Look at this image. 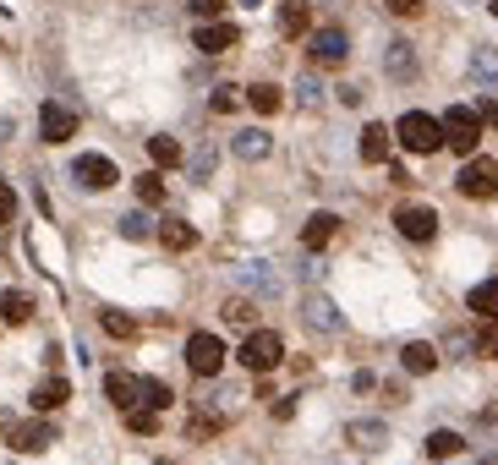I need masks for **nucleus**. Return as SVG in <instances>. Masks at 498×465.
<instances>
[{"instance_id": "nucleus-25", "label": "nucleus", "mask_w": 498, "mask_h": 465, "mask_svg": "<svg viewBox=\"0 0 498 465\" xmlns=\"http://www.w3.org/2000/svg\"><path fill=\"white\" fill-rule=\"evenodd\" d=\"M346 438H351L356 449H384L389 427H384V422H351V427H346Z\"/></svg>"}, {"instance_id": "nucleus-37", "label": "nucleus", "mask_w": 498, "mask_h": 465, "mask_svg": "<svg viewBox=\"0 0 498 465\" xmlns=\"http://www.w3.org/2000/svg\"><path fill=\"white\" fill-rule=\"evenodd\" d=\"M236 105H241V88H230V82H220V88H214V99H208L214 115H230Z\"/></svg>"}, {"instance_id": "nucleus-9", "label": "nucleus", "mask_w": 498, "mask_h": 465, "mask_svg": "<svg viewBox=\"0 0 498 465\" xmlns=\"http://www.w3.org/2000/svg\"><path fill=\"white\" fill-rule=\"evenodd\" d=\"M6 438H12V449H17V454H44L50 444H60V432H55V422H44V416H39V422H17V427L6 432Z\"/></svg>"}, {"instance_id": "nucleus-27", "label": "nucleus", "mask_w": 498, "mask_h": 465, "mask_svg": "<svg viewBox=\"0 0 498 465\" xmlns=\"http://www.w3.org/2000/svg\"><path fill=\"white\" fill-rule=\"evenodd\" d=\"M471 77H477L487 93H498V50H487V44H482V50L471 55Z\"/></svg>"}, {"instance_id": "nucleus-45", "label": "nucleus", "mask_w": 498, "mask_h": 465, "mask_svg": "<svg viewBox=\"0 0 498 465\" xmlns=\"http://www.w3.org/2000/svg\"><path fill=\"white\" fill-rule=\"evenodd\" d=\"M482 465H498V454H482Z\"/></svg>"}, {"instance_id": "nucleus-36", "label": "nucleus", "mask_w": 498, "mask_h": 465, "mask_svg": "<svg viewBox=\"0 0 498 465\" xmlns=\"http://www.w3.org/2000/svg\"><path fill=\"white\" fill-rule=\"evenodd\" d=\"M477 356L498 361V318H482V329H477Z\"/></svg>"}, {"instance_id": "nucleus-15", "label": "nucleus", "mask_w": 498, "mask_h": 465, "mask_svg": "<svg viewBox=\"0 0 498 465\" xmlns=\"http://www.w3.org/2000/svg\"><path fill=\"white\" fill-rule=\"evenodd\" d=\"M313 27V6L307 0H279V39H307Z\"/></svg>"}, {"instance_id": "nucleus-8", "label": "nucleus", "mask_w": 498, "mask_h": 465, "mask_svg": "<svg viewBox=\"0 0 498 465\" xmlns=\"http://www.w3.org/2000/svg\"><path fill=\"white\" fill-rule=\"evenodd\" d=\"M394 230L406 236V241H432V236H439V208H427V203H400V208H394Z\"/></svg>"}, {"instance_id": "nucleus-34", "label": "nucleus", "mask_w": 498, "mask_h": 465, "mask_svg": "<svg viewBox=\"0 0 498 465\" xmlns=\"http://www.w3.org/2000/svg\"><path fill=\"white\" fill-rule=\"evenodd\" d=\"M127 427L137 432V438H153V432H160V411H148V406H132V411H127Z\"/></svg>"}, {"instance_id": "nucleus-5", "label": "nucleus", "mask_w": 498, "mask_h": 465, "mask_svg": "<svg viewBox=\"0 0 498 465\" xmlns=\"http://www.w3.org/2000/svg\"><path fill=\"white\" fill-rule=\"evenodd\" d=\"M186 367H192L198 378H220V372H225V339L208 334V329L186 334Z\"/></svg>"}, {"instance_id": "nucleus-31", "label": "nucleus", "mask_w": 498, "mask_h": 465, "mask_svg": "<svg viewBox=\"0 0 498 465\" xmlns=\"http://www.w3.org/2000/svg\"><path fill=\"white\" fill-rule=\"evenodd\" d=\"M225 432V416L220 411H198L192 422H186V438H220Z\"/></svg>"}, {"instance_id": "nucleus-29", "label": "nucleus", "mask_w": 498, "mask_h": 465, "mask_svg": "<svg viewBox=\"0 0 498 465\" xmlns=\"http://www.w3.org/2000/svg\"><path fill=\"white\" fill-rule=\"evenodd\" d=\"M246 105H253L258 115H274L279 105H285V93H279L274 82H253V88H246Z\"/></svg>"}, {"instance_id": "nucleus-32", "label": "nucleus", "mask_w": 498, "mask_h": 465, "mask_svg": "<svg viewBox=\"0 0 498 465\" xmlns=\"http://www.w3.org/2000/svg\"><path fill=\"white\" fill-rule=\"evenodd\" d=\"M307 323H313V329H339V313H334V301H323V296H313V301H307Z\"/></svg>"}, {"instance_id": "nucleus-39", "label": "nucleus", "mask_w": 498, "mask_h": 465, "mask_svg": "<svg viewBox=\"0 0 498 465\" xmlns=\"http://www.w3.org/2000/svg\"><path fill=\"white\" fill-rule=\"evenodd\" d=\"M225 6H230V0H186V12H192L198 22H214V17H220Z\"/></svg>"}, {"instance_id": "nucleus-35", "label": "nucleus", "mask_w": 498, "mask_h": 465, "mask_svg": "<svg viewBox=\"0 0 498 465\" xmlns=\"http://www.w3.org/2000/svg\"><path fill=\"white\" fill-rule=\"evenodd\" d=\"M253 313H258V306H253V296H230V301L220 306V318H225V323H241V329L253 323Z\"/></svg>"}, {"instance_id": "nucleus-26", "label": "nucleus", "mask_w": 498, "mask_h": 465, "mask_svg": "<svg viewBox=\"0 0 498 465\" xmlns=\"http://www.w3.org/2000/svg\"><path fill=\"white\" fill-rule=\"evenodd\" d=\"M148 159L160 165V170H175V165L186 159V153H181V143H175V137H165V132H160V137H148Z\"/></svg>"}, {"instance_id": "nucleus-19", "label": "nucleus", "mask_w": 498, "mask_h": 465, "mask_svg": "<svg viewBox=\"0 0 498 465\" xmlns=\"http://www.w3.org/2000/svg\"><path fill=\"white\" fill-rule=\"evenodd\" d=\"M153 236H160L170 252H192V246H198V230L186 225V220H160V225H153Z\"/></svg>"}, {"instance_id": "nucleus-23", "label": "nucleus", "mask_w": 498, "mask_h": 465, "mask_svg": "<svg viewBox=\"0 0 498 465\" xmlns=\"http://www.w3.org/2000/svg\"><path fill=\"white\" fill-rule=\"evenodd\" d=\"M422 449H427V460H455L465 449V438H460V432H449V427H432Z\"/></svg>"}, {"instance_id": "nucleus-30", "label": "nucleus", "mask_w": 498, "mask_h": 465, "mask_svg": "<svg viewBox=\"0 0 498 465\" xmlns=\"http://www.w3.org/2000/svg\"><path fill=\"white\" fill-rule=\"evenodd\" d=\"M132 186H137L143 208H160V203H165V175H160V170H143V175H137Z\"/></svg>"}, {"instance_id": "nucleus-44", "label": "nucleus", "mask_w": 498, "mask_h": 465, "mask_svg": "<svg viewBox=\"0 0 498 465\" xmlns=\"http://www.w3.org/2000/svg\"><path fill=\"white\" fill-rule=\"evenodd\" d=\"M0 143H12V120H0Z\"/></svg>"}, {"instance_id": "nucleus-41", "label": "nucleus", "mask_w": 498, "mask_h": 465, "mask_svg": "<svg viewBox=\"0 0 498 465\" xmlns=\"http://www.w3.org/2000/svg\"><path fill=\"white\" fill-rule=\"evenodd\" d=\"M296 99H301V105H307V110H313V105H318V99H323V88H318V77H313V72H307V77H301V82H296Z\"/></svg>"}, {"instance_id": "nucleus-2", "label": "nucleus", "mask_w": 498, "mask_h": 465, "mask_svg": "<svg viewBox=\"0 0 498 465\" xmlns=\"http://www.w3.org/2000/svg\"><path fill=\"white\" fill-rule=\"evenodd\" d=\"M236 361H241L246 372H258V378H263V372H274L279 361H285V339H279V329H253V334L241 339Z\"/></svg>"}, {"instance_id": "nucleus-24", "label": "nucleus", "mask_w": 498, "mask_h": 465, "mask_svg": "<svg viewBox=\"0 0 498 465\" xmlns=\"http://www.w3.org/2000/svg\"><path fill=\"white\" fill-rule=\"evenodd\" d=\"M465 306H471L477 318H498V279H482V285H471Z\"/></svg>"}, {"instance_id": "nucleus-16", "label": "nucleus", "mask_w": 498, "mask_h": 465, "mask_svg": "<svg viewBox=\"0 0 498 465\" xmlns=\"http://www.w3.org/2000/svg\"><path fill=\"white\" fill-rule=\"evenodd\" d=\"M236 159H246V165H258V159H268L274 153V137L263 132V127H246V132H236Z\"/></svg>"}, {"instance_id": "nucleus-46", "label": "nucleus", "mask_w": 498, "mask_h": 465, "mask_svg": "<svg viewBox=\"0 0 498 465\" xmlns=\"http://www.w3.org/2000/svg\"><path fill=\"white\" fill-rule=\"evenodd\" d=\"M487 12H493V17H498V0H493V6H487Z\"/></svg>"}, {"instance_id": "nucleus-21", "label": "nucleus", "mask_w": 498, "mask_h": 465, "mask_svg": "<svg viewBox=\"0 0 498 465\" xmlns=\"http://www.w3.org/2000/svg\"><path fill=\"white\" fill-rule=\"evenodd\" d=\"M400 367H406L411 378H422V372H432V367H439V351H432L427 339H411V345L400 351Z\"/></svg>"}, {"instance_id": "nucleus-10", "label": "nucleus", "mask_w": 498, "mask_h": 465, "mask_svg": "<svg viewBox=\"0 0 498 465\" xmlns=\"http://www.w3.org/2000/svg\"><path fill=\"white\" fill-rule=\"evenodd\" d=\"M39 137L55 143V148H60V143H72V137H77V110H66V105H55V99H50V105L39 110Z\"/></svg>"}, {"instance_id": "nucleus-42", "label": "nucleus", "mask_w": 498, "mask_h": 465, "mask_svg": "<svg viewBox=\"0 0 498 465\" xmlns=\"http://www.w3.org/2000/svg\"><path fill=\"white\" fill-rule=\"evenodd\" d=\"M384 12H389V17H422L427 0H384Z\"/></svg>"}, {"instance_id": "nucleus-47", "label": "nucleus", "mask_w": 498, "mask_h": 465, "mask_svg": "<svg viewBox=\"0 0 498 465\" xmlns=\"http://www.w3.org/2000/svg\"><path fill=\"white\" fill-rule=\"evenodd\" d=\"M160 465H170V460H160Z\"/></svg>"}, {"instance_id": "nucleus-4", "label": "nucleus", "mask_w": 498, "mask_h": 465, "mask_svg": "<svg viewBox=\"0 0 498 465\" xmlns=\"http://www.w3.org/2000/svg\"><path fill=\"white\" fill-rule=\"evenodd\" d=\"M455 186H460V198H471V203H493V198H498V159H487V153H471V159L460 165Z\"/></svg>"}, {"instance_id": "nucleus-20", "label": "nucleus", "mask_w": 498, "mask_h": 465, "mask_svg": "<svg viewBox=\"0 0 498 465\" xmlns=\"http://www.w3.org/2000/svg\"><path fill=\"white\" fill-rule=\"evenodd\" d=\"M241 285L253 296H279V274L268 263H241Z\"/></svg>"}, {"instance_id": "nucleus-22", "label": "nucleus", "mask_w": 498, "mask_h": 465, "mask_svg": "<svg viewBox=\"0 0 498 465\" xmlns=\"http://www.w3.org/2000/svg\"><path fill=\"white\" fill-rule=\"evenodd\" d=\"M27 318H34V296H27V291H6V296H0V323L22 329Z\"/></svg>"}, {"instance_id": "nucleus-14", "label": "nucleus", "mask_w": 498, "mask_h": 465, "mask_svg": "<svg viewBox=\"0 0 498 465\" xmlns=\"http://www.w3.org/2000/svg\"><path fill=\"white\" fill-rule=\"evenodd\" d=\"M27 399H34V411H39V416H50V411H60V406L72 399V384L50 372V378H39V384H34V394H27Z\"/></svg>"}, {"instance_id": "nucleus-28", "label": "nucleus", "mask_w": 498, "mask_h": 465, "mask_svg": "<svg viewBox=\"0 0 498 465\" xmlns=\"http://www.w3.org/2000/svg\"><path fill=\"white\" fill-rule=\"evenodd\" d=\"M99 329H105L110 339H137V318H127L121 306H105V313H99Z\"/></svg>"}, {"instance_id": "nucleus-1", "label": "nucleus", "mask_w": 498, "mask_h": 465, "mask_svg": "<svg viewBox=\"0 0 498 465\" xmlns=\"http://www.w3.org/2000/svg\"><path fill=\"white\" fill-rule=\"evenodd\" d=\"M394 143L406 153H439L444 148V120L427 115V110H406L394 120Z\"/></svg>"}, {"instance_id": "nucleus-40", "label": "nucleus", "mask_w": 498, "mask_h": 465, "mask_svg": "<svg viewBox=\"0 0 498 465\" xmlns=\"http://www.w3.org/2000/svg\"><path fill=\"white\" fill-rule=\"evenodd\" d=\"M121 236L143 241V236H153V220H148V213H127V220H121Z\"/></svg>"}, {"instance_id": "nucleus-11", "label": "nucleus", "mask_w": 498, "mask_h": 465, "mask_svg": "<svg viewBox=\"0 0 498 465\" xmlns=\"http://www.w3.org/2000/svg\"><path fill=\"white\" fill-rule=\"evenodd\" d=\"M236 44H241V27H236V22H220V17L203 22L198 34H192V50H203V55H225V50H236Z\"/></svg>"}, {"instance_id": "nucleus-33", "label": "nucleus", "mask_w": 498, "mask_h": 465, "mask_svg": "<svg viewBox=\"0 0 498 465\" xmlns=\"http://www.w3.org/2000/svg\"><path fill=\"white\" fill-rule=\"evenodd\" d=\"M143 406H148V411H170V406H175L170 384H160V378H143Z\"/></svg>"}, {"instance_id": "nucleus-43", "label": "nucleus", "mask_w": 498, "mask_h": 465, "mask_svg": "<svg viewBox=\"0 0 498 465\" xmlns=\"http://www.w3.org/2000/svg\"><path fill=\"white\" fill-rule=\"evenodd\" d=\"M12 427H17V416H12V411H0V432H12Z\"/></svg>"}, {"instance_id": "nucleus-18", "label": "nucleus", "mask_w": 498, "mask_h": 465, "mask_svg": "<svg viewBox=\"0 0 498 465\" xmlns=\"http://www.w3.org/2000/svg\"><path fill=\"white\" fill-rule=\"evenodd\" d=\"M384 72H389L394 82H411V77H416V50H411L406 39H394V44L384 50Z\"/></svg>"}, {"instance_id": "nucleus-7", "label": "nucleus", "mask_w": 498, "mask_h": 465, "mask_svg": "<svg viewBox=\"0 0 498 465\" xmlns=\"http://www.w3.org/2000/svg\"><path fill=\"white\" fill-rule=\"evenodd\" d=\"M72 181L82 186V192H110V186L121 181V170H115L110 153H82V159L72 165Z\"/></svg>"}, {"instance_id": "nucleus-38", "label": "nucleus", "mask_w": 498, "mask_h": 465, "mask_svg": "<svg viewBox=\"0 0 498 465\" xmlns=\"http://www.w3.org/2000/svg\"><path fill=\"white\" fill-rule=\"evenodd\" d=\"M17 220V186L0 175V225H12Z\"/></svg>"}, {"instance_id": "nucleus-12", "label": "nucleus", "mask_w": 498, "mask_h": 465, "mask_svg": "<svg viewBox=\"0 0 498 465\" xmlns=\"http://www.w3.org/2000/svg\"><path fill=\"white\" fill-rule=\"evenodd\" d=\"M105 399L115 411L143 406V378H132V372H105Z\"/></svg>"}, {"instance_id": "nucleus-6", "label": "nucleus", "mask_w": 498, "mask_h": 465, "mask_svg": "<svg viewBox=\"0 0 498 465\" xmlns=\"http://www.w3.org/2000/svg\"><path fill=\"white\" fill-rule=\"evenodd\" d=\"M346 55H351V39H346V27H318L313 39H307V60L313 66H323V72H334V66H346Z\"/></svg>"}, {"instance_id": "nucleus-17", "label": "nucleus", "mask_w": 498, "mask_h": 465, "mask_svg": "<svg viewBox=\"0 0 498 465\" xmlns=\"http://www.w3.org/2000/svg\"><path fill=\"white\" fill-rule=\"evenodd\" d=\"M389 137H394L389 127L367 120V127H362V143H356V148H362V159H367V165H389Z\"/></svg>"}, {"instance_id": "nucleus-3", "label": "nucleus", "mask_w": 498, "mask_h": 465, "mask_svg": "<svg viewBox=\"0 0 498 465\" xmlns=\"http://www.w3.org/2000/svg\"><path fill=\"white\" fill-rule=\"evenodd\" d=\"M439 120H444V148H455V153H465V159H471L477 143H482V115H477L471 105H449Z\"/></svg>"}, {"instance_id": "nucleus-13", "label": "nucleus", "mask_w": 498, "mask_h": 465, "mask_svg": "<svg viewBox=\"0 0 498 465\" xmlns=\"http://www.w3.org/2000/svg\"><path fill=\"white\" fill-rule=\"evenodd\" d=\"M334 236H339V213H329V208L307 213V225H301V246H307V252H323Z\"/></svg>"}]
</instances>
